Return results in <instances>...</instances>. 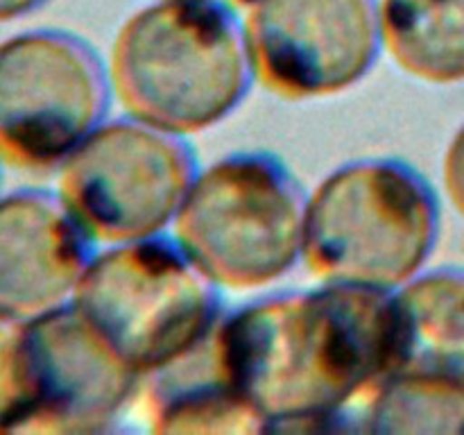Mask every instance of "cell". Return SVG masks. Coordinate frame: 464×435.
I'll list each match as a JSON object with an SVG mask.
<instances>
[{
	"instance_id": "obj_1",
	"label": "cell",
	"mask_w": 464,
	"mask_h": 435,
	"mask_svg": "<svg viewBox=\"0 0 464 435\" xmlns=\"http://www.w3.org/2000/svg\"><path fill=\"white\" fill-rule=\"evenodd\" d=\"M392 293L322 281L225 311L216 374L266 430H358V408L392 374Z\"/></svg>"
},
{
	"instance_id": "obj_2",
	"label": "cell",
	"mask_w": 464,
	"mask_h": 435,
	"mask_svg": "<svg viewBox=\"0 0 464 435\" xmlns=\"http://www.w3.org/2000/svg\"><path fill=\"white\" fill-rule=\"evenodd\" d=\"M127 116L179 136L220 125L254 75L236 9L222 0H154L125 18L107 57Z\"/></svg>"
},
{
	"instance_id": "obj_3",
	"label": "cell",
	"mask_w": 464,
	"mask_h": 435,
	"mask_svg": "<svg viewBox=\"0 0 464 435\" xmlns=\"http://www.w3.org/2000/svg\"><path fill=\"white\" fill-rule=\"evenodd\" d=\"M440 199L401 159H358L335 168L306 202L302 261L326 284L397 290L438 247Z\"/></svg>"
},
{
	"instance_id": "obj_4",
	"label": "cell",
	"mask_w": 464,
	"mask_h": 435,
	"mask_svg": "<svg viewBox=\"0 0 464 435\" xmlns=\"http://www.w3.org/2000/svg\"><path fill=\"white\" fill-rule=\"evenodd\" d=\"M71 304L143 381L207 344L227 311L220 288L163 234L95 252Z\"/></svg>"
},
{
	"instance_id": "obj_5",
	"label": "cell",
	"mask_w": 464,
	"mask_h": 435,
	"mask_svg": "<svg viewBox=\"0 0 464 435\" xmlns=\"http://www.w3.org/2000/svg\"><path fill=\"white\" fill-rule=\"evenodd\" d=\"M306 202L276 154H227L198 170L172 238L218 288L261 290L302 261Z\"/></svg>"
},
{
	"instance_id": "obj_6",
	"label": "cell",
	"mask_w": 464,
	"mask_h": 435,
	"mask_svg": "<svg viewBox=\"0 0 464 435\" xmlns=\"http://www.w3.org/2000/svg\"><path fill=\"white\" fill-rule=\"evenodd\" d=\"M107 62L82 36L54 27L0 41V166L44 175L107 121Z\"/></svg>"
},
{
	"instance_id": "obj_7",
	"label": "cell",
	"mask_w": 464,
	"mask_h": 435,
	"mask_svg": "<svg viewBox=\"0 0 464 435\" xmlns=\"http://www.w3.org/2000/svg\"><path fill=\"white\" fill-rule=\"evenodd\" d=\"M198 170L186 136L125 113L63 161L57 193L93 243H131L172 227Z\"/></svg>"
},
{
	"instance_id": "obj_8",
	"label": "cell",
	"mask_w": 464,
	"mask_h": 435,
	"mask_svg": "<svg viewBox=\"0 0 464 435\" xmlns=\"http://www.w3.org/2000/svg\"><path fill=\"white\" fill-rule=\"evenodd\" d=\"M256 84L288 102L353 89L383 53L379 0H236Z\"/></svg>"
},
{
	"instance_id": "obj_9",
	"label": "cell",
	"mask_w": 464,
	"mask_h": 435,
	"mask_svg": "<svg viewBox=\"0 0 464 435\" xmlns=\"http://www.w3.org/2000/svg\"><path fill=\"white\" fill-rule=\"evenodd\" d=\"M27 415L18 433H100L121 420L143 379L72 304L25 322Z\"/></svg>"
},
{
	"instance_id": "obj_10",
	"label": "cell",
	"mask_w": 464,
	"mask_h": 435,
	"mask_svg": "<svg viewBox=\"0 0 464 435\" xmlns=\"http://www.w3.org/2000/svg\"><path fill=\"white\" fill-rule=\"evenodd\" d=\"M93 245L57 190L0 195V317L30 322L71 304Z\"/></svg>"
},
{
	"instance_id": "obj_11",
	"label": "cell",
	"mask_w": 464,
	"mask_h": 435,
	"mask_svg": "<svg viewBox=\"0 0 464 435\" xmlns=\"http://www.w3.org/2000/svg\"><path fill=\"white\" fill-rule=\"evenodd\" d=\"M392 299L394 365L390 376H420L464 388L462 267L421 270L394 290Z\"/></svg>"
},
{
	"instance_id": "obj_12",
	"label": "cell",
	"mask_w": 464,
	"mask_h": 435,
	"mask_svg": "<svg viewBox=\"0 0 464 435\" xmlns=\"http://www.w3.org/2000/svg\"><path fill=\"white\" fill-rule=\"evenodd\" d=\"M383 53L412 80L464 82V0H379Z\"/></svg>"
},
{
	"instance_id": "obj_13",
	"label": "cell",
	"mask_w": 464,
	"mask_h": 435,
	"mask_svg": "<svg viewBox=\"0 0 464 435\" xmlns=\"http://www.w3.org/2000/svg\"><path fill=\"white\" fill-rule=\"evenodd\" d=\"M358 430L365 433H464V388L390 376L358 408Z\"/></svg>"
},
{
	"instance_id": "obj_14",
	"label": "cell",
	"mask_w": 464,
	"mask_h": 435,
	"mask_svg": "<svg viewBox=\"0 0 464 435\" xmlns=\"http://www.w3.org/2000/svg\"><path fill=\"white\" fill-rule=\"evenodd\" d=\"M25 322L0 317V433L21 430L27 415Z\"/></svg>"
},
{
	"instance_id": "obj_15",
	"label": "cell",
	"mask_w": 464,
	"mask_h": 435,
	"mask_svg": "<svg viewBox=\"0 0 464 435\" xmlns=\"http://www.w3.org/2000/svg\"><path fill=\"white\" fill-rule=\"evenodd\" d=\"M442 184L449 202L464 220V122L456 130L442 159Z\"/></svg>"
},
{
	"instance_id": "obj_16",
	"label": "cell",
	"mask_w": 464,
	"mask_h": 435,
	"mask_svg": "<svg viewBox=\"0 0 464 435\" xmlns=\"http://www.w3.org/2000/svg\"><path fill=\"white\" fill-rule=\"evenodd\" d=\"M45 3L48 0H0V25L30 16Z\"/></svg>"
}]
</instances>
